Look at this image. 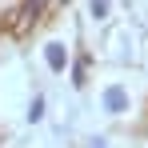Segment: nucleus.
Masks as SVG:
<instances>
[{
    "label": "nucleus",
    "mask_w": 148,
    "mask_h": 148,
    "mask_svg": "<svg viewBox=\"0 0 148 148\" xmlns=\"http://www.w3.org/2000/svg\"><path fill=\"white\" fill-rule=\"evenodd\" d=\"M100 104H104V112H108V116H124L132 100H128V88H124V84H108V88H104V96H100Z\"/></svg>",
    "instance_id": "f257e3e1"
},
{
    "label": "nucleus",
    "mask_w": 148,
    "mask_h": 148,
    "mask_svg": "<svg viewBox=\"0 0 148 148\" xmlns=\"http://www.w3.org/2000/svg\"><path fill=\"white\" fill-rule=\"evenodd\" d=\"M44 64H48V72H64V68H68V48H64V44H60V40H48V44H44Z\"/></svg>",
    "instance_id": "f03ea898"
},
{
    "label": "nucleus",
    "mask_w": 148,
    "mask_h": 148,
    "mask_svg": "<svg viewBox=\"0 0 148 148\" xmlns=\"http://www.w3.org/2000/svg\"><path fill=\"white\" fill-rule=\"evenodd\" d=\"M28 120H32V124L44 120V96H32V104H28Z\"/></svg>",
    "instance_id": "7ed1b4c3"
},
{
    "label": "nucleus",
    "mask_w": 148,
    "mask_h": 148,
    "mask_svg": "<svg viewBox=\"0 0 148 148\" xmlns=\"http://www.w3.org/2000/svg\"><path fill=\"white\" fill-rule=\"evenodd\" d=\"M108 8H112L108 0H88V12H92L96 20H104V16H108Z\"/></svg>",
    "instance_id": "20e7f679"
},
{
    "label": "nucleus",
    "mask_w": 148,
    "mask_h": 148,
    "mask_svg": "<svg viewBox=\"0 0 148 148\" xmlns=\"http://www.w3.org/2000/svg\"><path fill=\"white\" fill-rule=\"evenodd\" d=\"M92 148H104V140H96V144H92Z\"/></svg>",
    "instance_id": "39448f33"
}]
</instances>
